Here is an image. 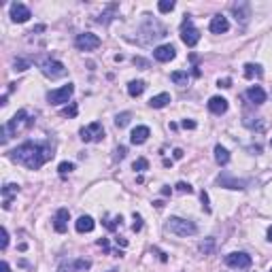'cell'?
<instances>
[{
	"label": "cell",
	"instance_id": "obj_51",
	"mask_svg": "<svg viewBox=\"0 0 272 272\" xmlns=\"http://www.w3.org/2000/svg\"><path fill=\"white\" fill-rule=\"evenodd\" d=\"M109 272H117V270H115V268H113V270H109Z\"/></svg>",
	"mask_w": 272,
	"mask_h": 272
},
{
	"label": "cell",
	"instance_id": "obj_45",
	"mask_svg": "<svg viewBox=\"0 0 272 272\" xmlns=\"http://www.w3.org/2000/svg\"><path fill=\"white\" fill-rule=\"evenodd\" d=\"M172 155H174V160H181V158H183V149H174V151H172Z\"/></svg>",
	"mask_w": 272,
	"mask_h": 272
},
{
	"label": "cell",
	"instance_id": "obj_44",
	"mask_svg": "<svg viewBox=\"0 0 272 272\" xmlns=\"http://www.w3.org/2000/svg\"><path fill=\"white\" fill-rule=\"evenodd\" d=\"M219 87H232V79H219Z\"/></svg>",
	"mask_w": 272,
	"mask_h": 272
},
{
	"label": "cell",
	"instance_id": "obj_33",
	"mask_svg": "<svg viewBox=\"0 0 272 272\" xmlns=\"http://www.w3.org/2000/svg\"><path fill=\"white\" fill-rule=\"evenodd\" d=\"M28 68H30V62L22 60V57H17V60H15V70H17V73H24V70H28Z\"/></svg>",
	"mask_w": 272,
	"mask_h": 272
},
{
	"label": "cell",
	"instance_id": "obj_17",
	"mask_svg": "<svg viewBox=\"0 0 272 272\" xmlns=\"http://www.w3.org/2000/svg\"><path fill=\"white\" fill-rule=\"evenodd\" d=\"M247 98H249V102L251 105H264L266 102V92H264V87H260V85H253V87H249L247 89Z\"/></svg>",
	"mask_w": 272,
	"mask_h": 272
},
{
	"label": "cell",
	"instance_id": "obj_23",
	"mask_svg": "<svg viewBox=\"0 0 272 272\" xmlns=\"http://www.w3.org/2000/svg\"><path fill=\"white\" fill-rule=\"evenodd\" d=\"M168 102H170V94H158L149 100V107L151 109H164Z\"/></svg>",
	"mask_w": 272,
	"mask_h": 272
},
{
	"label": "cell",
	"instance_id": "obj_24",
	"mask_svg": "<svg viewBox=\"0 0 272 272\" xmlns=\"http://www.w3.org/2000/svg\"><path fill=\"white\" fill-rule=\"evenodd\" d=\"M170 81L174 85H187V83H190V73H187V70H174L170 75Z\"/></svg>",
	"mask_w": 272,
	"mask_h": 272
},
{
	"label": "cell",
	"instance_id": "obj_6",
	"mask_svg": "<svg viewBox=\"0 0 272 272\" xmlns=\"http://www.w3.org/2000/svg\"><path fill=\"white\" fill-rule=\"evenodd\" d=\"M73 94H75V85L68 83V85H64L60 89H51L47 94V100H49V105H64V102H68L73 98Z\"/></svg>",
	"mask_w": 272,
	"mask_h": 272
},
{
	"label": "cell",
	"instance_id": "obj_27",
	"mask_svg": "<svg viewBox=\"0 0 272 272\" xmlns=\"http://www.w3.org/2000/svg\"><path fill=\"white\" fill-rule=\"evenodd\" d=\"M130 117H132V113H121V115H117V117H115V126L117 128H126L128 124H130Z\"/></svg>",
	"mask_w": 272,
	"mask_h": 272
},
{
	"label": "cell",
	"instance_id": "obj_34",
	"mask_svg": "<svg viewBox=\"0 0 272 272\" xmlns=\"http://www.w3.org/2000/svg\"><path fill=\"white\" fill-rule=\"evenodd\" d=\"M177 191H181V193H191L193 187L190 183H185V181H179V183H177Z\"/></svg>",
	"mask_w": 272,
	"mask_h": 272
},
{
	"label": "cell",
	"instance_id": "obj_37",
	"mask_svg": "<svg viewBox=\"0 0 272 272\" xmlns=\"http://www.w3.org/2000/svg\"><path fill=\"white\" fill-rule=\"evenodd\" d=\"M75 270V264L73 262H62L60 268H57V272H73Z\"/></svg>",
	"mask_w": 272,
	"mask_h": 272
},
{
	"label": "cell",
	"instance_id": "obj_47",
	"mask_svg": "<svg viewBox=\"0 0 272 272\" xmlns=\"http://www.w3.org/2000/svg\"><path fill=\"white\" fill-rule=\"evenodd\" d=\"M115 243H117V245H121V247H128V241H126V238H121V236H117V238H115Z\"/></svg>",
	"mask_w": 272,
	"mask_h": 272
},
{
	"label": "cell",
	"instance_id": "obj_30",
	"mask_svg": "<svg viewBox=\"0 0 272 272\" xmlns=\"http://www.w3.org/2000/svg\"><path fill=\"white\" fill-rule=\"evenodd\" d=\"M132 168H134L136 172H145V170H149V162H147L145 158H138V160H136L134 164H132Z\"/></svg>",
	"mask_w": 272,
	"mask_h": 272
},
{
	"label": "cell",
	"instance_id": "obj_49",
	"mask_svg": "<svg viewBox=\"0 0 272 272\" xmlns=\"http://www.w3.org/2000/svg\"><path fill=\"white\" fill-rule=\"evenodd\" d=\"M170 191H172L170 187H164V190H162V196H170Z\"/></svg>",
	"mask_w": 272,
	"mask_h": 272
},
{
	"label": "cell",
	"instance_id": "obj_8",
	"mask_svg": "<svg viewBox=\"0 0 272 272\" xmlns=\"http://www.w3.org/2000/svg\"><path fill=\"white\" fill-rule=\"evenodd\" d=\"M100 43L102 41L96 34H92V32H83V34H79L75 38V45L79 51H94V49L100 47Z\"/></svg>",
	"mask_w": 272,
	"mask_h": 272
},
{
	"label": "cell",
	"instance_id": "obj_32",
	"mask_svg": "<svg viewBox=\"0 0 272 272\" xmlns=\"http://www.w3.org/2000/svg\"><path fill=\"white\" fill-rule=\"evenodd\" d=\"M77 113H79V109H77V105L73 102V105L66 107V109L62 111V117H77Z\"/></svg>",
	"mask_w": 272,
	"mask_h": 272
},
{
	"label": "cell",
	"instance_id": "obj_7",
	"mask_svg": "<svg viewBox=\"0 0 272 272\" xmlns=\"http://www.w3.org/2000/svg\"><path fill=\"white\" fill-rule=\"evenodd\" d=\"M102 138H105V128H102L100 121H94V124H89L87 128L81 130L83 142H100Z\"/></svg>",
	"mask_w": 272,
	"mask_h": 272
},
{
	"label": "cell",
	"instance_id": "obj_4",
	"mask_svg": "<svg viewBox=\"0 0 272 272\" xmlns=\"http://www.w3.org/2000/svg\"><path fill=\"white\" fill-rule=\"evenodd\" d=\"M181 41H183L187 47H196L198 41H200V30L193 26L190 15H185L183 24H181Z\"/></svg>",
	"mask_w": 272,
	"mask_h": 272
},
{
	"label": "cell",
	"instance_id": "obj_18",
	"mask_svg": "<svg viewBox=\"0 0 272 272\" xmlns=\"http://www.w3.org/2000/svg\"><path fill=\"white\" fill-rule=\"evenodd\" d=\"M209 111L215 113V115H223L225 111H228V100L221 98V96H213V98L209 100Z\"/></svg>",
	"mask_w": 272,
	"mask_h": 272
},
{
	"label": "cell",
	"instance_id": "obj_42",
	"mask_svg": "<svg viewBox=\"0 0 272 272\" xmlns=\"http://www.w3.org/2000/svg\"><path fill=\"white\" fill-rule=\"evenodd\" d=\"M134 66H140V68H149V62L147 60H142V57H134Z\"/></svg>",
	"mask_w": 272,
	"mask_h": 272
},
{
	"label": "cell",
	"instance_id": "obj_50",
	"mask_svg": "<svg viewBox=\"0 0 272 272\" xmlns=\"http://www.w3.org/2000/svg\"><path fill=\"white\" fill-rule=\"evenodd\" d=\"M268 241L272 243V225H270V228H268Z\"/></svg>",
	"mask_w": 272,
	"mask_h": 272
},
{
	"label": "cell",
	"instance_id": "obj_19",
	"mask_svg": "<svg viewBox=\"0 0 272 272\" xmlns=\"http://www.w3.org/2000/svg\"><path fill=\"white\" fill-rule=\"evenodd\" d=\"M75 228H77V232H79V234H87V232H92L96 228V221L89 215H81L75 221Z\"/></svg>",
	"mask_w": 272,
	"mask_h": 272
},
{
	"label": "cell",
	"instance_id": "obj_10",
	"mask_svg": "<svg viewBox=\"0 0 272 272\" xmlns=\"http://www.w3.org/2000/svg\"><path fill=\"white\" fill-rule=\"evenodd\" d=\"M30 17H32V13H30V9L26 4H22V2H13L11 4V19L15 24H26Z\"/></svg>",
	"mask_w": 272,
	"mask_h": 272
},
{
	"label": "cell",
	"instance_id": "obj_36",
	"mask_svg": "<svg viewBox=\"0 0 272 272\" xmlns=\"http://www.w3.org/2000/svg\"><path fill=\"white\" fill-rule=\"evenodd\" d=\"M75 270H87L89 266H92V262L89 260H75Z\"/></svg>",
	"mask_w": 272,
	"mask_h": 272
},
{
	"label": "cell",
	"instance_id": "obj_2",
	"mask_svg": "<svg viewBox=\"0 0 272 272\" xmlns=\"http://www.w3.org/2000/svg\"><path fill=\"white\" fill-rule=\"evenodd\" d=\"M32 124H34V121H32V117L28 115V111H26V109L17 111V113L13 115V117L2 126V130H0V132H2V142L9 140L11 134H17L19 130H24V128H30Z\"/></svg>",
	"mask_w": 272,
	"mask_h": 272
},
{
	"label": "cell",
	"instance_id": "obj_25",
	"mask_svg": "<svg viewBox=\"0 0 272 272\" xmlns=\"http://www.w3.org/2000/svg\"><path fill=\"white\" fill-rule=\"evenodd\" d=\"M245 77H247V79L262 77V66L260 64H245Z\"/></svg>",
	"mask_w": 272,
	"mask_h": 272
},
{
	"label": "cell",
	"instance_id": "obj_53",
	"mask_svg": "<svg viewBox=\"0 0 272 272\" xmlns=\"http://www.w3.org/2000/svg\"><path fill=\"white\" fill-rule=\"evenodd\" d=\"M270 272H272V268H270Z\"/></svg>",
	"mask_w": 272,
	"mask_h": 272
},
{
	"label": "cell",
	"instance_id": "obj_21",
	"mask_svg": "<svg viewBox=\"0 0 272 272\" xmlns=\"http://www.w3.org/2000/svg\"><path fill=\"white\" fill-rule=\"evenodd\" d=\"M145 87H147V83L142 81V79H136V81H130L128 83V94L132 96V98H138V96L145 92Z\"/></svg>",
	"mask_w": 272,
	"mask_h": 272
},
{
	"label": "cell",
	"instance_id": "obj_22",
	"mask_svg": "<svg viewBox=\"0 0 272 272\" xmlns=\"http://www.w3.org/2000/svg\"><path fill=\"white\" fill-rule=\"evenodd\" d=\"M215 160L219 166H228L230 164V151L221 145H215Z\"/></svg>",
	"mask_w": 272,
	"mask_h": 272
},
{
	"label": "cell",
	"instance_id": "obj_13",
	"mask_svg": "<svg viewBox=\"0 0 272 272\" xmlns=\"http://www.w3.org/2000/svg\"><path fill=\"white\" fill-rule=\"evenodd\" d=\"M17 193H19V185L15 183H6L2 187V209L4 211H9L13 206V196H17Z\"/></svg>",
	"mask_w": 272,
	"mask_h": 272
},
{
	"label": "cell",
	"instance_id": "obj_16",
	"mask_svg": "<svg viewBox=\"0 0 272 272\" xmlns=\"http://www.w3.org/2000/svg\"><path fill=\"white\" fill-rule=\"evenodd\" d=\"M232 13L236 15V19H241L243 24H247L249 17H251V6H249V2H234L232 4Z\"/></svg>",
	"mask_w": 272,
	"mask_h": 272
},
{
	"label": "cell",
	"instance_id": "obj_52",
	"mask_svg": "<svg viewBox=\"0 0 272 272\" xmlns=\"http://www.w3.org/2000/svg\"><path fill=\"white\" fill-rule=\"evenodd\" d=\"M270 145H272V138H270Z\"/></svg>",
	"mask_w": 272,
	"mask_h": 272
},
{
	"label": "cell",
	"instance_id": "obj_28",
	"mask_svg": "<svg viewBox=\"0 0 272 272\" xmlns=\"http://www.w3.org/2000/svg\"><path fill=\"white\" fill-rule=\"evenodd\" d=\"M73 170H75V164H73V162H62V164L57 166V172H60L62 177H66V174H70Z\"/></svg>",
	"mask_w": 272,
	"mask_h": 272
},
{
	"label": "cell",
	"instance_id": "obj_40",
	"mask_svg": "<svg viewBox=\"0 0 272 272\" xmlns=\"http://www.w3.org/2000/svg\"><path fill=\"white\" fill-rule=\"evenodd\" d=\"M96 245H98V247H100L102 251H107V253H111V247H109V241H107V238H98V243H96Z\"/></svg>",
	"mask_w": 272,
	"mask_h": 272
},
{
	"label": "cell",
	"instance_id": "obj_11",
	"mask_svg": "<svg viewBox=\"0 0 272 272\" xmlns=\"http://www.w3.org/2000/svg\"><path fill=\"white\" fill-rule=\"evenodd\" d=\"M153 57L158 62H170L177 57V49H174L172 45H160V47L153 49Z\"/></svg>",
	"mask_w": 272,
	"mask_h": 272
},
{
	"label": "cell",
	"instance_id": "obj_48",
	"mask_svg": "<svg viewBox=\"0 0 272 272\" xmlns=\"http://www.w3.org/2000/svg\"><path fill=\"white\" fill-rule=\"evenodd\" d=\"M0 270H2V272H11V266H9V262H2V264H0Z\"/></svg>",
	"mask_w": 272,
	"mask_h": 272
},
{
	"label": "cell",
	"instance_id": "obj_15",
	"mask_svg": "<svg viewBox=\"0 0 272 272\" xmlns=\"http://www.w3.org/2000/svg\"><path fill=\"white\" fill-rule=\"evenodd\" d=\"M149 136H151V130L147 126H136L130 134V142L132 145H142V142H147Z\"/></svg>",
	"mask_w": 272,
	"mask_h": 272
},
{
	"label": "cell",
	"instance_id": "obj_39",
	"mask_svg": "<svg viewBox=\"0 0 272 272\" xmlns=\"http://www.w3.org/2000/svg\"><path fill=\"white\" fill-rule=\"evenodd\" d=\"M6 247H9V232H6V228H2V241H0V249L6 251Z\"/></svg>",
	"mask_w": 272,
	"mask_h": 272
},
{
	"label": "cell",
	"instance_id": "obj_46",
	"mask_svg": "<svg viewBox=\"0 0 272 272\" xmlns=\"http://www.w3.org/2000/svg\"><path fill=\"white\" fill-rule=\"evenodd\" d=\"M155 253H158V257H160V260H162V262H168V257H166V253H164V251L155 249Z\"/></svg>",
	"mask_w": 272,
	"mask_h": 272
},
{
	"label": "cell",
	"instance_id": "obj_5",
	"mask_svg": "<svg viewBox=\"0 0 272 272\" xmlns=\"http://www.w3.org/2000/svg\"><path fill=\"white\" fill-rule=\"evenodd\" d=\"M225 264H228L230 268L247 270V268H251L253 260H251V255L245 253V251H234V253H228V255H225Z\"/></svg>",
	"mask_w": 272,
	"mask_h": 272
},
{
	"label": "cell",
	"instance_id": "obj_14",
	"mask_svg": "<svg viewBox=\"0 0 272 272\" xmlns=\"http://www.w3.org/2000/svg\"><path fill=\"white\" fill-rule=\"evenodd\" d=\"M209 30L213 32V34H223V32H228V30H230V22H228V17H223V15H215V17L211 19Z\"/></svg>",
	"mask_w": 272,
	"mask_h": 272
},
{
	"label": "cell",
	"instance_id": "obj_12",
	"mask_svg": "<svg viewBox=\"0 0 272 272\" xmlns=\"http://www.w3.org/2000/svg\"><path fill=\"white\" fill-rule=\"evenodd\" d=\"M68 219H70L68 209H60V211L55 213V217H54V230L57 232V234H64V232L68 230Z\"/></svg>",
	"mask_w": 272,
	"mask_h": 272
},
{
	"label": "cell",
	"instance_id": "obj_26",
	"mask_svg": "<svg viewBox=\"0 0 272 272\" xmlns=\"http://www.w3.org/2000/svg\"><path fill=\"white\" fill-rule=\"evenodd\" d=\"M215 238H204V241L202 243H200V253H204V255H211L213 253V251H215Z\"/></svg>",
	"mask_w": 272,
	"mask_h": 272
},
{
	"label": "cell",
	"instance_id": "obj_29",
	"mask_svg": "<svg viewBox=\"0 0 272 272\" xmlns=\"http://www.w3.org/2000/svg\"><path fill=\"white\" fill-rule=\"evenodd\" d=\"M158 9H160V13H170L174 9V0H160Z\"/></svg>",
	"mask_w": 272,
	"mask_h": 272
},
{
	"label": "cell",
	"instance_id": "obj_20",
	"mask_svg": "<svg viewBox=\"0 0 272 272\" xmlns=\"http://www.w3.org/2000/svg\"><path fill=\"white\" fill-rule=\"evenodd\" d=\"M217 183L221 185V187H228V190H245V187H247V181L232 179L230 174H223V177H219Z\"/></svg>",
	"mask_w": 272,
	"mask_h": 272
},
{
	"label": "cell",
	"instance_id": "obj_43",
	"mask_svg": "<svg viewBox=\"0 0 272 272\" xmlns=\"http://www.w3.org/2000/svg\"><path fill=\"white\" fill-rule=\"evenodd\" d=\"M126 158V147H117L115 149V160H124Z\"/></svg>",
	"mask_w": 272,
	"mask_h": 272
},
{
	"label": "cell",
	"instance_id": "obj_9",
	"mask_svg": "<svg viewBox=\"0 0 272 272\" xmlns=\"http://www.w3.org/2000/svg\"><path fill=\"white\" fill-rule=\"evenodd\" d=\"M41 70L45 77H49V79H60V77L66 75V66L60 62V60H45L41 64Z\"/></svg>",
	"mask_w": 272,
	"mask_h": 272
},
{
	"label": "cell",
	"instance_id": "obj_1",
	"mask_svg": "<svg viewBox=\"0 0 272 272\" xmlns=\"http://www.w3.org/2000/svg\"><path fill=\"white\" fill-rule=\"evenodd\" d=\"M54 149H51L49 142H24V145L15 147L13 151H9V158L13 162H17V164L26 166L28 170H38L43 164H47V162L54 158Z\"/></svg>",
	"mask_w": 272,
	"mask_h": 272
},
{
	"label": "cell",
	"instance_id": "obj_31",
	"mask_svg": "<svg viewBox=\"0 0 272 272\" xmlns=\"http://www.w3.org/2000/svg\"><path fill=\"white\" fill-rule=\"evenodd\" d=\"M105 225H107V228L111 230V232H115V230H117V225H121V215H119V217H113V219H109V217H107Z\"/></svg>",
	"mask_w": 272,
	"mask_h": 272
},
{
	"label": "cell",
	"instance_id": "obj_38",
	"mask_svg": "<svg viewBox=\"0 0 272 272\" xmlns=\"http://www.w3.org/2000/svg\"><path fill=\"white\" fill-rule=\"evenodd\" d=\"M132 230H134V232H140V230H142V217H140V215H136V213H134V223H132Z\"/></svg>",
	"mask_w": 272,
	"mask_h": 272
},
{
	"label": "cell",
	"instance_id": "obj_35",
	"mask_svg": "<svg viewBox=\"0 0 272 272\" xmlns=\"http://www.w3.org/2000/svg\"><path fill=\"white\" fill-rule=\"evenodd\" d=\"M200 200H202V209H204V213H211V204H209V193H206L204 190L200 191Z\"/></svg>",
	"mask_w": 272,
	"mask_h": 272
},
{
	"label": "cell",
	"instance_id": "obj_3",
	"mask_svg": "<svg viewBox=\"0 0 272 272\" xmlns=\"http://www.w3.org/2000/svg\"><path fill=\"white\" fill-rule=\"evenodd\" d=\"M166 230L174 236H193L198 232V225L190 221V219H181V217H170L166 221Z\"/></svg>",
	"mask_w": 272,
	"mask_h": 272
},
{
	"label": "cell",
	"instance_id": "obj_41",
	"mask_svg": "<svg viewBox=\"0 0 272 272\" xmlns=\"http://www.w3.org/2000/svg\"><path fill=\"white\" fill-rule=\"evenodd\" d=\"M181 126H183L185 130H193V128H196V121H193V119H183V121H181Z\"/></svg>",
	"mask_w": 272,
	"mask_h": 272
}]
</instances>
